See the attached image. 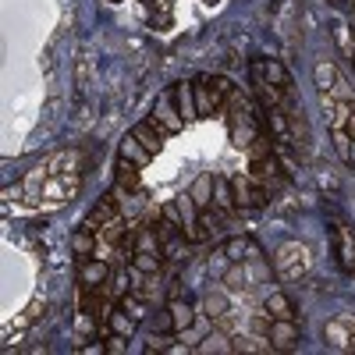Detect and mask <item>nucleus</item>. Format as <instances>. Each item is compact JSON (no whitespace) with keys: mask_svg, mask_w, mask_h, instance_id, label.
Wrapping results in <instances>:
<instances>
[{"mask_svg":"<svg viewBox=\"0 0 355 355\" xmlns=\"http://www.w3.org/2000/svg\"><path fill=\"white\" fill-rule=\"evenodd\" d=\"M214 196H217V206H234V185L227 182V178H220V174H214Z\"/></svg>","mask_w":355,"mask_h":355,"instance_id":"nucleus-19","label":"nucleus"},{"mask_svg":"<svg viewBox=\"0 0 355 355\" xmlns=\"http://www.w3.org/2000/svg\"><path fill=\"white\" fill-rule=\"evenodd\" d=\"M234 202L249 206V210H259V206L270 202V189L263 182H242V178H234Z\"/></svg>","mask_w":355,"mask_h":355,"instance_id":"nucleus-2","label":"nucleus"},{"mask_svg":"<svg viewBox=\"0 0 355 355\" xmlns=\"http://www.w3.org/2000/svg\"><path fill=\"white\" fill-rule=\"evenodd\" d=\"M132 135H135V139H139V142L146 146V150L153 153V157L164 150V139H167V132H164L160 125H153V121H142V125H135V128H132Z\"/></svg>","mask_w":355,"mask_h":355,"instance_id":"nucleus-6","label":"nucleus"},{"mask_svg":"<svg viewBox=\"0 0 355 355\" xmlns=\"http://www.w3.org/2000/svg\"><path fill=\"white\" fill-rule=\"evenodd\" d=\"M263 309L270 313L274 320H295V306H291V299H288V295H281V291H274V295H266V302H263Z\"/></svg>","mask_w":355,"mask_h":355,"instance_id":"nucleus-13","label":"nucleus"},{"mask_svg":"<svg viewBox=\"0 0 355 355\" xmlns=\"http://www.w3.org/2000/svg\"><path fill=\"white\" fill-rule=\"evenodd\" d=\"M117 185L128 189V192H139L142 182H139V164H132L128 157H117Z\"/></svg>","mask_w":355,"mask_h":355,"instance_id":"nucleus-12","label":"nucleus"},{"mask_svg":"<svg viewBox=\"0 0 355 355\" xmlns=\"http://www.w3.org/2000/svg\"><path fill=\"white\" fill-rule=\"evenodd\" d=\"M224 252H227L231 259H242V252H245V242H242V239H231V242L224 245Z\"/></svg>","mask_w":355,"mask_h":355,"instance_id":"nucleus-29","label":"nucleus"},{"mask_svg":"<svg viewBox=\"0 0 355 355\" xmlns=\"http://www.w3.org/2000/svg\"><path fill=\"white\" fill-rule=\"evenodd\" d=\"M348 167L355 171V146H352V153H348Z\"/></svg>","mask_w":355,"mask_h":355,"instance_id":"nucleus-34","label":"nucleus"},{"mask_svg":"<svg viewBox=\"0 0 355 355\" xmlns=\"http://www.w3.org/2000/svg\"><path fill=\"white\" fill-rule=\"evenodd\" d=\"M217 107H220V103L214 100L210 89H206V82H199V85H196V110H199V114H214Z\"/></svg>","mask_w":355,"mask_h":355,"instance_id":"nucleus-20","label":"nucleus"},{"mask_svg":"<svg viewBox=\"0 0 355 355\" xmlns=\"http://www.w3.org/2000/svg\"><path fill=\"white\" fill-rule=\"evenodd\" d=\"M206 4H217V0H206Z\"/></svg>","mask_w":355,"mask_h":355,"instance_id":"nucleus-35","label":"nucleus"},{"mask_svg":"<svg viewBox=\"0 0 355 355\" xmlns=\"http://www.w3.org/2000/svg\"><path fill=\"white\" fill-rule=\"evenodd\" d=\"M121 309H125L132 320H142V316H146V313H142V302H139V299H128V295L121 299Z\"/></svg>","mask_w":355,"mask_h":355,"instance_id":"nucleus-26","label":"nucleus"},{"mask_svg":"<svg viewBox=\"0 0 355 355\" xmlns=\"http://www.w3.org/2000/svg\"><path fill=\"white\" fill-rule=\"evenodd\" d=\"M277 171H281V164H277V157L274 153H263V157H249V174L256 178V182H274L277 178Z\"/></svg>","mask_w":355,"mask_h":355,"instance_id":"nucleus-8","label":"nucleus"},{"mask_svg":"<svg viewBox=\"0 0 355 355\" xmlns=\"http://www.w3.org/2000/svg\"><path fill=\"white\" fill-rule=\"evenodd\" d=\"M266 338H270L274 352H291L295 345H299V327H295V320H274Z\"/></svg>","mask_w":355,"mask_h":355,"instance_id":"nucleus-3","label":"nucleus"},{"mask_svg":"<svg viewBox=\"0 0 355 355\" xmlns=\"http://www.w3.org/2000/svg\"><path fill=\"white\" fill-rule=\"evenodd\" d=\"M210 196H214V178L202 174L196 182V189H192V202L199 206V210H206V206H210Z\"/></svg>","mask_w":355,"mask_h":355,"instance_id":"nucleus-17","label":"nucleus"},{"mask_svg":"<svg viewBox=\"0 0 355 355\" xmlns=\"http://www.w3.org/2000/svg\"><path fill=\"white\" fill-rule=\"evenodd\" d=\"M192 93H196V85H192V82H178V85H171L174 110L182 114V117H196V114H199V110H196V100H192Z\"/></svg>","mask_w":355,"mask_h":355,"instance_id":"nucleus-9","label":"nucleus"},{"mask_svg":"<svg viewBox=\"0 0 355 355\" xmlns=\"http://www.w3.org/2000/svg\"><path fill=\"white\" fill-rule=\"evenodd\" d=\"M249 68H252V78H263V82H270L277 89H291V78H288L281 61H259V57H256Z\"/></svg>","mask_w":355,"mask_h":355,"instance_id":"nucleus-5","label":"nucleus"},{"mask_svg":"<svg viewBox=\"0 0 355 355\" xmlns=\"http://www.w3.org/2000/svg\"><path fill=\"white\" fill-rule=\"evenodd\" d=\"M107 320H110L114 334H125V338H128V334H132V327H135V320H132V316H125V313H110Z\"/></svg>","mask_w":355,"mask_h":355,"instance_id":"nucleus-23","label":"nucleus"},{"mask_svg":"<svg viewBox=\"0 0 355 355\" xmlns=\"http://www.w3.org/2000/svg\"><path fill=\"white\" fill-rule=\"evenodd\" d=\"M103 348H107V352H125V334H110Z\"/></svg>","mask_w":355,"mask_h":355,"instance_id":"nucleus-30","label":"nucleus"},{"mask_svg":"<svg viewBox=\"0 0 355 355\" xmlns=\"http://www.w3.org/2000/svg\"><path fill=\"white\" fill-rule=\"evenodd\" d=\"M157 348H160V352H167V348H171V338H167V334H160V338L150 345V352H157Z\"/></svg>","mask_w":355,"mask_h":355,"instance_id":"nucleus-32","label":"nucleus"},{"mask_svg":"<svg viewBox=\"0 0 355 355\" xmlns=\"http://www.w3.org/2000/svg\"><path fill=\"white\" fill-rule=\"evenodd\" d=\"M114 4H117V0H114Z\"/></svg>","mask_w":355,"mask_h":355,"instance_id":"nucleus-36","label":"nucleus"},{"mask_svg":"<svg viewBox=\"0 0 355 355\" xmlns=\"http://www.w3.org/2000/svg\"><path fill=\"white\" fill-rule=\"evenodd\" d=\"M171 100H174V96H171V89H167L164 103H160V107L153 110V117H150V121H153V125H160L167 135H171V132H182V121H185V117L178 114V110H171Z\"/></svg>","mask_w":355,"mask_h":355,"instance_id":"nucleus-7","label":"nucleus"},{"mask_svg":"<svg viewBox=\"0 0 355 355\" xmlns=\"http://www.w3.org/2000/svg\"><path fill=\"white\" fill-rule=\"evenodd\" d=\"M352 146H355V139H352V132H345V128H334V150H338V157L348 164V153H352Z\"/></svg>","mask_w":355,"mask_h":355,"instance_id":"nucleus-22","label":"nucleus"},{"mask_svg":"<svg viewBox=\"0 0 355 355\" xmlns=\"http://www.w3.org/2000/svg\"><path fill=\"white\" fill-rule=\"evenodd\" d=\"M274 266H277V274H281L284 281H299V277L309 270V252H306L302 245L288 242V245H281V249H277Z\"/></svg>","mask_w":355,"mask_h":355,"instance_id":"nucleus-1","label":"nucleus"},{"mask_svg":"<svg viewBox=\"0 0 355 355\" xmlns=\"http://www.w3.org/2000/svg\"><path fill=\"white\" fill-rule=\"evenodd\" d=\"M331 234H334V256H338V263L355 277V234H348L341 224H334Z\"/></svg>","mask_w":355,"mask_h":355,"instance_id":"nucleus-4","label":"nucleus"},{"mask_svg":"<svg viewBox=\"0 0 355 355\" xmlns=\"http://www.w3.org/2000/svg\"><path fill=\"white\" fill-rule=\"evenodd\" d=\"M107 277H110L107 263H89V259H82V266H78V281H82V288H103Z\"/></svg>","mask_w":355,"mask_h":355,"instance_id":"nucleus-11","label":"nucleus"},{"mask_svg":"<svg viewBox=\"0 0 355 355\" xmlns=\"http://www.w3.org/2000/svg\"><path fill=\"white\" fill-rule=\"evenodd\" d=\"M206 313H210V316H217V320H220V316L227 313V302L220 299V295H210V299H206Z\"/></svg>","mask_w":355,"mask_h":355,"instance_id":"nucleus-25","label":"nucleus"},{"mask_svg":"<svg viewBox=\"0 0 355 355\" xmlns=\"http://www.w3.org/2000/svg\"><path fill=\"white\" fill-rule=\"evenodd\" d=\"M210 348H217V352H231L234 345H224V334H214V338H206V345H199V352H210Z\"/></svg>","mask_w":355,"mask_h":355,"instance_id":"nucleus-27","label":"nucleus"},{"mask_svg":"<svg viewBox=\"0 0 355 355\" xmlns=\"http://www.w3.org/2000/svg\"><path fill=\"white\" fill-rule=\"evenodd\" d=\"M121 157H128L132 164H146V160H150L153 153H150V150H146V146H142V142H139L135 135H128V139L121 142Z\"/></svg>","mask_w":355,"mask_h":355,"instance_id":"nucleus-16","label":"nucleus"},{"mask_svg":"<svg viewBox=\"0 0 355 355\" xmlns=\"http://www.w3.org/2000/svg\"><path fill=\"white\" fill-rule=\"evenodd\" d=\"M252 327L259 334H270V320H266V316H252Z\"/></svg>","mask_w":355,"mask_h":355,"instance_id":"nucleus-31","label":"nucleus"},{"mask_svg":"<svg viewBox=\"0 0 355 355\" xmlns=\"http://www.w3.org/2000/svg\"><path fill=\"white\" fill-rule=\"evenodd\" d=\"M153 331H160V334L174 331V316H171V309H164V313H157V316H153Z\"/></svg>","mask_w":355,"mask_h":355,"instance_id":"nucleus-24","label":"nucleus"},{"mask_svg":"<svg viewBox=\"0 0 355 355\" xmlns=\"http://www.w3.org/2000/svg\"><path fill=\"white\" fill-rule=\"evenodd\" d=\"M331 8H338V11H345V8H352V0H327Z\"/></svg>","mask_w":355,"mask_h":355,"instance_id":"nucleus-33","label":"nucleus"},{"mask_svg":"<svg viewBox=\"0 0 355 355\" xmlns=\"http://www.w3.org/2000/svg\"><path fill=\"white\" fill-rule=\"evenodd\" d=\"M171 316H174V327L178 331H185L189 323H192V309H189V302H178V299H171Z\"/></svg>","mask_w":355,"mask_h":355,"instance_id":"nucleus-21","label":"nucleus"},{"mask_svg":"<svg viewBox=\"0 0 355 355\" xmlns=\"http://www.w3.org/2000/svg\"><path fill=\"white\" fill-rule=\"evenodd\" d=\"M164 217H167V220H171L178 231H185V220L178 217V206H174V202H167V206H164Z\"/></svg>","mask_w":355,"mask_h":355,"instance_id":"nucleus-28","label":"nucleus"},{"mask_svg":"<svg viewBox=\"0 0 355 355\" xmlns=\"http://www.w3.org/2000/svg\"><path fill=\"white\" fill-rule=\"evenodd\" d=\"M206 82V89L214 93V100L217 103H224V100H231V93H234V85H231V78H224V75H214V78H202Z\"/></svg>","mask_w":355,"mask_h":355,"instance_id":"nucleus-18","label":"nucleus"},{"mask_svg":"<svg viewBox=\"0 0 355 355\" xmlns=\"http://www.w3.org/2000/svg\"><path fill=\"white\" fill-rule=\"evenodd\" d=\"M117 210H121V202H117V196L110 192V196H103V199H100V206L93 210V217H89L85 224H93V227H96V220H100V224H110V220L117 217Z\"/></svg>","mask_w":355,"mask_h":355,"instance_id":"nucleus-15","label":"nucleus"},{"mask_svg":"<svg viewBox=\"0 0 355 355\" xmlns=\"http://www.w3.org/2000/svg\"><path fill=\"white\" fill-rule=\"evenodd\" d=\"M82 309H85V316H110V309H107V299L100 295V288H82Z\"/></svg>","mask_w":355,"mask_h":355,"instance_id":"nucleus-14","label":"nucleus"},{"mask_svg":"<svg viewBox=\"0 0 355 355\" xmlns=\"http://www.w3.org/2000/svg\"><path fill=\"white\" fill-rule=\"evenodd\" d=\"M93 231H96L93 224H82V227L71 234V252H75L78 259H89V256L96 252V234H93Z\"/></svg>","mask_w":355,"mask_h":355,"instance_id":"nucleus-10","label":"nucleus"}]
</instances>
